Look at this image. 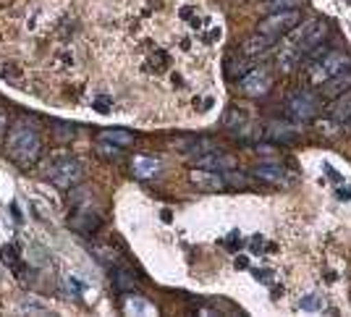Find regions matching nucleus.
I'll use <instances>...</instances> for the list:
<instances>
[{
	"label": "nucleus",
	"mask_w": 351,
	"mask_h": 317,
	"mask_svg": "<svg viewBox=\"0 0 351 317\" xmlns=\"http://www.w3.org/2000/svg\"><path fill=\"white\" fill-rule=\"evenodd\" d=\"M5 152L21 168L34 165L37 158H40V152H43V137H40V131L34 129L29 121L14 124L8 129V134H5Z\"/></svg>",
	"instance_id": "nucleus-1"
},
{
	"label": "nucleus",
	"mask_w": 351,
	"mask_h": 317,
	"mask_svg": "<svg viewBox=\"0 0 351 317\" xmlns=\"http://www.w3.org/2000/svg\"><path fill=\"white\" fill-rule=\"evenodd\" d=\"M349 66H351V58L346 56V53H341V50H328L325 56L317 58L315 63L307 66L309 84L322 86L330 76H336V73H341L343 69H349Z\"/></svg>",
	"instance_id": "nucleus-2"
},
{
	"label": "nucleus",
	"mask_w": 351,
	"mask_h": 317,
	"mask_svg": "<svg viewBox=\"0 0 351 317\" xmlns=\"http://www.w3.org/2000/svg\"><path fill=\"white\" fill-rule=\"evenodd\" d=\"M45 176L56 184L58 189H73L82 178H84V168L76 158L69 155H58V158L47 160V171Z\"/></svg>",
	"instance_id": "nucleus-3"
},
{
	"label": "nucleus",
	"mask_w": 351,
	"mask_h": 317,
	"mask_svg": "<svg viewBox=\"0 0 351 317\" xmlns=\"http://www.w3.org/2000/svg\"><path fill=\"white\" fill-rule=\"evenodd\" d=\"M302 24V11L299 8H289V11H276V14L265 16L263 21L257 24V32L260 34H267V37H286L293 27Z\"/></svg>",
	"instance_id": "nucleus-4"
},
{
	"label": "nucleus",
	"mask_w": 351,
	"mask_h": 317,
	"mask_svg": "<svg viewBox=\"0 0 351 317\" xmlns=\"http://www.w3.org/2000/svg\"><path fill=\"white\" fill-rule=\"evenodd\" d=\"M320 110V102L317 97L307 92V89H302V92H293L291 97L286 100V115L296 121V124H309V121H315V115Z\"/></svg>",
	"instance_id": "nucleus-5"
},
{
	"label": "nucleus",
	"mask_w": 351,
	"mask_h": 317,
	"mask_svg": "<svg viewBox=\"0 0 351 317\" xmlns=\"http://www.w3.org/2000/svg\"><path fill=\"white\" fill-rule=\"evenodd\" d=\"M239 89L247 97H265L273 89V73L267 71L265 66H254L252 71H247L239 79Z\"/></svg>",
	"instance_id": "nucleus-6"
},
{
	"label": "nucleus",
	"mask_w": 351,
	"mask_h": 317,
	"mask_svg": "<svg viewBox=\"0 0 351 317\" xmlns=\"http://www.w3.org/2000/svg\"><path fill=\"white\" fill-rule=\"evenodd\" d=\"M69 226L76 233H82V236H92L95 231L103 226V218L97 215L95 210H89V207H76L73 215H69Z\"/></svg>",
	"instance_id": "nucleus-7"
},
{
	"label": "nucleus",
	"mask_w": 351,
	"mask_h": 317,
	"mask_svg": "<svg viewBox=\"0 0 351 317\" xmlns=\"http://www.w3.org/2000/svg\"><path fill=\"white\" fill-rule=\"evenodd\" d=\"M325 37H328V24H325V21H315V27L307 32V37H302L296 45H286V47H291L296 56L304 58V56H309L317 45L325 43Z\"/></svg>",
	"instance_id": "nucleus-8"
},
{
	"label": "nucleus",
	"mask_w": 351,
	"mask_h": 317,
	"mask_svg": "<svg viewBox=\"0 0 351 317\" xmlns=\"http://www.w3.org/2000/svg\"><path fill=\"white\" fill-rule=\"evenodd\" d=\"M252 176L265 181V184H273V187H289L291 184V176L283 171L278 163H260V165L252 168Z\"/></svg>",
	"instance_id": "nucleus-9"
},
{
	"label": "nucleus",
	"mask_w": 351,
	"mask_h": 317,
	"mask_svg": "<svg viewBox=\"0 0 351 317\" xmlns=\"http://www.w3.org/2000/svg\"><path fill=\"white\" fill-rule=\"evenodd\" d=\"M189 181L197 189H202V191H223V189L228 187L223 173L205 171V168H194V171L189 173Z\"/></svg>",
	"instance_id": "nucleus-10"
},
{
	"label": "nucleus",
	"mask_w": 351,
	"mask_h": 317,
	"mask_svg": "<svg viewBox=\"0 0 351 317\" xmlns=\"http://www.w3.org/2000/svg\"><path fill=\"white\" fill-rule=\"evenodd\" d=\"M234 165L236 160L231 155H226V152H220V150L205 152V155H199V158L194 160V168H205V171H218V173L231 171Z\"/></svg>",
	"instance_id": "nucleus-11"
},
{
	"label": "nucleus",
	"mask_w": 351,
	"mask_h": 317,
	"mask_svg": "<svg viewBox=\"0 0 351 317\" xmlns=\"http://www.w3.org/2000/svg\"><path fill=\"white\" fill-rule=\"evenodd\" d=\"M265 139H270V142H276V144L296 142V139H299V129H296V126H291V124L270 121V124L265 126Z\"/></svg>",
	"instance_id": "nucleus-12"
},
{
	"label": "nucleus",
	"mask_w": 351,
	"mask_h": 317,
	"mask_svg": "<svg viewBox=\"0 0 351 317\" xmlns=\"http://www.w3.org/2000/svg\"><path fill=\"white\" fill-rule=\"evenodd\" d=\"M276 43H278L276 37H267V34H260V32H257V34H252V37L244 40L241 53H244L247 58H260V56H265L267 50H273Z\"/></svg>",
	"instance_id": "nucleus-13"
},
{
	"label": "nucleus",
	"mask_w": 351,
	"mask_h": 317,
	"mask_svg": "<svg viewBox=\"0 0 351 317\" xmlns=\"http://www.w3.org/2000/svg\"><path fill=\"white\" fill-rule=\"evenodd\" d=\"M349 89H351V66L349 69H343L341 73H336V76H330V79L322 84L325 97H330V100L341 97V95H343V92H349Z\"/></svg>",
	"instance_id": "nucleus-14"
},
{
	"label": "nucleus",
	"mask_w": 351,
	"mask_h": 317,
	"mask_svg": "<svg viewBox=\"0 0 351 317\" xmlns=\"http://www.w3.org/2000/svg\"><path fill=\"white\" fill-rule=\"evenodd\" d=\"M132 173L136 176V178H152V176L160 173V160L149 158V155H134Z\"/></svg>",
	"instance_id": "nucleus-15"
},
{
	"label": "nucleus",
	"mask_w": 351,
	"mask_h": 317,
	"mask_svg": "<svg viewBox=\"0 0 351 317\" xmlns=\"http://www.w3.org/2000/svg\"><path fill=\"white\" fill-rule=\"evenodd\" d=\"M328 113H330V118H333L336 124H346V121H349L351 118V89L349 92H343L341 97H336V100L330 102Z\"/></svg>",
	"instance_id": "nucleus-16"
},
{
	"label": "nucleus",
	"mask_w": 351,
	"mask_h": 317,
	"mask_svg": "<svg viewBox=\"0 0 351 317\" xmlns=\"http://www.w3.org/2000/svg\"><path fill=\"white\" fill-rule=\"evenodd\" d=\"M123 309H126V315H158V307L142 299V296H126Z\"/></svg>",
	"instance_id": "nucleus-17"
},
{
	"label": "nucleus",
	"mask_w": 351,
	"mask_h": 317,
	"mask_svg": "<svg viewBox=\"0 0 351 317\" xmlns=\"http://www.w3.org/2000/svg\"><path fill=\"white\" fill-rule=\"evenodd\" d=\"M110 281H113V286H116V291H121V294H132V291H136V283H134V275L129 273V270H121V268H113V270H110Z\"/></svg>",
	"instance_id": "nucleus-18"
},
{
	"label": "nucleus",
	"mask_w": 351,
	"mask_h": 317,
	"mask_svg": "<svg viewBox=\"0 0 351 317\" xmlns=\"http://www.w3.org/2000/svg\"><path fill=\"white\" fill-rule=\"evenodd\" d=\"M97 139H100V142L118 144V147H129V144H134V134H129V131H123V129H105V131H100Z\"/></svg>",
	"instance_id": "nucleus-19"
},
{
	"label": "nucleus",
	"mask_w": 351,
	"mask_h": 317,
	"mask_svg": "<svg viewBox=\"0 0 351 317\" xmlns=\"http://www.w3.org/2000/svg\"><path fill=\"white\" fill-rule=\"evenodd\" d=\"M299 309H302V312H322V309H325V302H322V296H317V294H309V296H304V299L299 302Z\"/></svg>",
	"instance_id": "nucleus-20"
},
{
	"label": "nucleus",
	"mask_w": 351,
	"mask_h": 317,
	"mask_svg": "<svg viewBox=\"0 0 351 317\" xmlns=\"http://www.w3.org/2000/svg\"><path fill=\"white\" fill-rule=\"evenodd\" d=\"M226 129H247V115L241 113L239 108H231L226 115Z\"/></svg>",
	"instance_id": "nucleus-21"
},
{
	"label": "nucleus",
	"mask_w": 351,
	"mask_h": 317,
	"mask_svg": "<svg viewBox=\"0 0 351 317\" xmlns=\"http://www.w3.org/2000/svg\"><path fill=\"white\" fill-rule=\"evenodd\" d=\"M299 3H302V0H263V5L270 14H276V11H289V8H299Z\"/></svg>",
	"instance_id": "nucleus-22"
},
{
	"label": "nucleus",
	"mask_w": 351,
	"mask_h": 317,
	"mask_svg": "<svg viewBox=\"0 0 351 317\" xmlns=\"http://www.w3.org/2000/svg\"><path fill=\"white\" fill-rule=\"evenodd\" d=\"M97 152H100L105 160H121V158H123V147H118V144H110V142H100V144H97Z\"/></svg>",
	"instance_id": "nucleus-23"
},
{
	"label": "nucleus",
	"mask_w": 351,
	"mask_h": 317,
	"mask_svg": "<svg viewBox=\"0 0 351 317\" xmlns=\"http://www.w3.org/2000/svg\"><path fill=\"white\" fill-rule=\"evenodd\" d=\"M3 262H5V265H11L16 273H21V262H19V257H16L14 246H3Z\"/></svg>",
	"instance_id": "nucleus-24"
},
{
	"label": "nucleus",
	"mask_w": 351,
	"mask_h": 317,
	"mask_svg": "<svg viewBox=\"0 0 351 317\" xmlns=\"http://www.w3.org/2000/svg\"><path fill=\"white\" fill-rule=\"evenodd\" d=\"M226 184H234V187H249V178L241 176V173L226 171Z\"/></svg>",
	"instance_id": "nucleus-25"
},
{
	"label": "nucleus",
	"mask_w": 351,
	"mask_h": 317,
	"mask_svg": "<svg viewBox=\"0 0 351 317\" xmlns=\"http://www.w3.org/2000/svg\"><path fill=\"white\" fill-rule=\"evenodd\" d=\"M5 129H8V121H5V113L0 110V134H3Z\"/></svg>",
	"instance_id": "nucleus-26"
},
{
	"label": "nucleus",
	"mask_w": 351,
	"mask_h": 317,
	"mask_svg": "<svg viewBox=\"0 0 351 317\" xmlns=\"http://www.w3.org/2000/svg\"><path fill=\"white\" fill-rule=\"evenodd\" d=\"M346 124H349V129H351V118H349V121H346Z\"/></svg>",
	"instance_id": "nucleus-27"
}]
</instances>
